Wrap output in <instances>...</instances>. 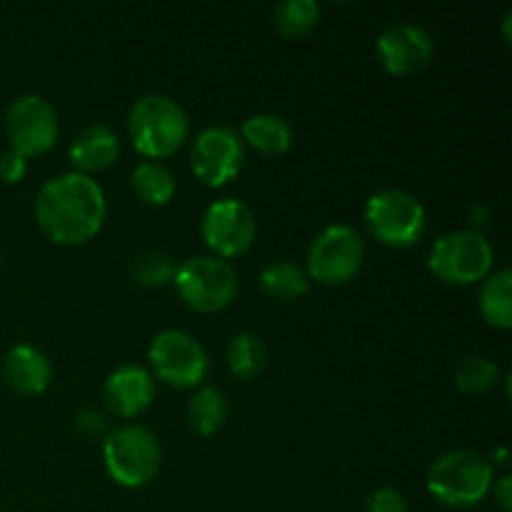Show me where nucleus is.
<instances>
[{"instance_id": "nucleus-28", "label": "nucleus", "mask_w": 512, "mask_h": 512, "mask_svg": "<svg viewBox=\"0 0 512 512\" xmlns=\"http://www.w3.org/2000/svg\"><path fill=\"white\" fill-rule=\"evenodd\" d=\"M493 493H495V500H498L500 503V508H503L505 512H510V500H512V480H510V475H503V478L498 480V483H495V488H493Z\"/></svg>"}, {"instance_id": "nucleus-22", "label": "nucleus", "mask_w": 512, "mask_h": 512, "mask_svg": "<svg viewBox=\"0 0 512 512\" xmlns=\"http://www.w3.org/2000/svg\"><path fill=\"white\" fill-rule=\"evenodd\" d=\"M228 418V400L213 385H205L190 398L188 425L198 435H213Z\"/></svg>"}, {"instance_id": "nucleus-25", "label": "nucleus", "mask_w": 512, "mask_h": 512, "mask_svg": "<svg viewBox=\"0 0 512 512\" xmlns=\"http://www.w3.org/2000/svg\"><path fill=\"white\" fill-rule=\"evenodd\" d=\"M133 273L143 285H165L168 280H173L175 268L168 255L160 253V250H148V253L135 258Z\"/></svg>"}, {"instance_id": "nucleus-18", "label": "nucleus", "mask_w": 512, "mask_h": 512, "mask_svg": "<svg viewBox=\"0 0 512 512\" xmlns=\"http://www.w3.org/2000/svg\"><path fill=\"white\" fill-rule=\"evenodd\" d=\"M512 273L508 268L488 275L480 288V313L493 328L508 330L512 325Z\"/></svg>"}, {"instance_id": "nucleus-6", "label": "nucleus", "mask_w": 512, "mask_h": 512, "mask_svg": "<svg viewBox=\"0 0 512 512\" xmlns=\"http://www.w3.org/2000/svg\"><path fill=\"white\" fill-rule=\"evenodd\" d=\"M425 205L403 188H383L365 203V225L390 248H408L425 233Z\"/></svg>"}, {"instance_id": "nucleus-24", "label": "nucleus", "mask_w": 512, "mask_h": 512, "mask_svg": "<svg viewBox=\"0 0 512 512\" xmlns=\"http://www.w3.org/2000/svg\"><path fill=\"white\" fill-rule=\"evenodd\" d=\"M498 378V365L485 355H470L455 370V385L463 393H488L490 388H495Z\"/></svg>"}, {"instance_id": "nucleus-5", "label": "nucleus", "mask_w": 512, "mask_h": 512, "mask_svg": "<svg viewBox=\"0 0 512 512\" xmlns=\"http://www.w3.org/2000/svg\"><path fill=\"white\" fill-rule=\"evenodd\" d=\"M495 250L480 230H453L440 235L430 250L428 268L435 278L450 285H470L488 278L493 270Z\"/></svg>"}, {"instance_id": "nucleus-15", "label": "nucleus", "mask_w": 512, "mask_h": 512, "mask_svg": "<svg viewBox=\"0 0 512 512\" xmlns=\"http://www.w3.org/2000/svg\"><path fill=\"white\" fill-rule=\"evenodd\" d=\"M3 378L15 393L20 395H40L48 390L53 370L50 360L43 350L35 345H15L3 358Z\"/></svg>"}, {"instance_id": "nucleus-10", "label": "nucleus", "mask_w": 512, "mask_h": 512, "mask_svg": "<svg viewBox=\"0 0 512 512\" xmlns=\"http://www.w3.org/2000/svg\"><path fill=\"white\" fill-rule=\"evenodd\" d=\"M5 130L10 148L20 155H40L58 140V113L43 95L25 93L15 98L5 110Z\"/></svg>"}, {"instance_id": "nucleus-3", "label": "nucleus", "mask_w": 512, "mask_h": 512, "mask_svg": "<svg viewBox=\"0 0 512 512\" xmlns=\"http://www.w3.org/2000/svg\"><path fill=\"white\" fill-rule=\"evenodd\" d=\"M428 490L450 508L478 505L493 490V465L473 450H450L430 465Z\"/></svg>"}, {"instance_id": "nucleus-11", "label": "nucleus", "mask_w": 512, "mask_h": 512, "mask_svg": "<svg viewBox=\"0 0 512 512\" xmlns=\"http://www.w3.org/2000/svg\"><path fill=\"white\" fill-rule=\"evenodd\" d=\"M245 160V145L238 130L230 125H210L200 130L190 150V168L205 185L220 188L240 173Z\"/></svg>"}, {"instance_id": "nucleus-9", "label": "nucleus", "mask_w": 512, "mask_h": 512, "mask_svg": "<svg viewBox=\"0 0 512 512\" xmlns=\"http://www.w3.org/2000/svg\"><path fill=\"white\" fill-rule=\"evenodd\" d=\"M150 365L163 383L173 388H195L205 380L210 360L198 338L185 330H163L148 348Z\"/></svg>"}, {"instance_id": "nucleus-14", "label": "nucleus", "mask_w": 512, "mask_h": 512, "mask_svg": "<svg viewBox=\"0 0 512 512\" xmlns=\"http://www.w3.org/2000/svg\"><path fill=\"white\" fill-rule=\"evenodd\" d=\"M105 405L118 418H135L155 398L153 375L143 365H120L108 375L103 388Z\"/></svg>"}, {"instance_id": "nucleus-8", "label": "nucleus", "mask_w": 512, "mask_h": 512, "mask_svg": "<svg viewBox=\"0 0 512 512\" xmlns=\"http://www.w3.org/2000/svg\"><path fill=\"white\" fill-rule=\"evenodd\" d=\"M363 260V235L353 225L335 223L315 235L308 250V275L318 283L340 285L358 273Z\"/></svg>"}, {"instance_id": "nucleus-4", "label": "nucleus", "mask_w": 512, "mask_h": 512, "mask_svg": "<svg viewBox=\"0 0 512 512\" xmlns=\"http://www.w3.org/2000/svg\"><path fill=\"white\" fill-rule=\"evenodd\" d=\"M105 470L123 488H143L158 475L163 448L153 430L143 425H120L105 438Z\"/></svg>"}, {"instance_id": "nucleus-12", "label": "nucleus", "mask_w": 512, "mask_h": 512, "mask_svg": "<svg viewBox=\"0 0 512 512\" xmlns=\"http://www.w3.org/2000/svg\"><path fill=\"white\" fill-rule=\"evenodd\" d=\"M205 245L215 253V258H235L253 245L258 223L255 215L243 200L223 198L208 205L200 223Z\"/></svg>"}, {"instance_id": "nucleus-29", "label": "nucleus", "mask_w": 512, "mask_h": 512, "mask_svg": "<svg viewBox=\"0 0 512 512\" xmlns=\"http://www.w3.org/2000/svg\"><path fill=\"white\" fill-rule=\"evenodd\" d=\"M498 463H505V450H498Z\"/></svg>"}, {"instance_id": "nucleus-27", "label": "nucleus", "mask_w": 512, "mask_h": 512, "mask_svg": "<svg viewBox=\"0 0 512 512\" xmlns=\"http://www.w3.org/2000/svg\"><path fill=\"white\" fill-rule=\"evenodd\" d=\"M25 170H28V158L20 155L18 150L8 148L5 153H0V178H3L5 183H20Z\"/></svg>"}, {"instance_id": "nucleus-17", "label": "nucleus", "mask_w": 512, "mask_h": 512, "mask_svg": "<svg viewBox=\"0 0 512 512\" xmlns=\"http://www.w3.org/2000/svg\"><path fill=\"white\" fill-rule=\"evenodd\" d=\"M243 140L258 153L278 155L293 145V128L278 113H255L245 118Z\"/></svg>"}, {"instance_id": "nucleus-1", "label": "nucleus", "mask_w": 512, "mask_h": 512, "mask_svg": "<svg viewBox=\"0 0 512 512\" xmlns=\"http://www.w3.org/2000/svg\"><path fill=\"white\" fill-rule=\"evenodd\" d=\"M105 210L98 180L78 170L50 178L35 198V220L58 245H80L93 238L103 225Z\"/></svg>"}, {"instance_id": "nucleus-20", "label": "nucleus", "mask_w": 512, "mask_h": 512, "mask_svg": "<svg viewBox=\"0 0 512 512\" xmlns=\"http://www.w3.org/2000/svg\"><path fill=\"white\" fill-rule=\"evenodd\" d=\"M133 190L143 203L165 205L175 195V175L158 160H143L133 170Z\"/></svg>"}, {"instance_id": "nucleus-7", "label": "nucleus", "mask_w": 512, "mask_h": 512, "mask_svg": "<svg viewBox=\"0 0 512 512\" xmlns=\"http://www.w3.org/2000/svg\"><path fill=\"white\" fill-rule=\"evenodd\" d=\"M173 283L185 305L200 313H215L233 303L240 280L228 260L195 255L175 270Z\"/></svg>"}, {"instance_id": "nucleus-23", "label": "nucleus", "mask_w": 512, "mask_h": 512, "mask_svg": "<svg viewBox=\"0 0 512 512\" xmlns=\"http://www.w3.org/2000/svg\"><path fill=\"white\" fill-rule=\"evenodd\" d=\"M275 28L288 38L308 35L320 20V5L315 0H283L273 10Z\"/></svg>"}, {"instance_id": "nucleus-21", "label": "nucleus", "mask_w": 512, "mask_h": 512, "mask_svg": "<svg viewBox=\"0 0 512 512\" xmlns=\"http://www.w3.org/2000/svg\"><path fill=\"white\" fill-rule=\"evenodd\" d=\"M228 368L235 378L253 380L263 373L265 363H268V348L263 340L253 333H238L228 343Z\"/></svg>"}, {"instance_id": "nucleus-13", "label": "nucleus", "mask_w": 512, "mask_h": 512, "mask_svg": "<svg viewBox=\"0 0 512 512\" xmlns=\"http://www.w3.org/2000/svg\"><path fill=\"white\" fill-rule=\"evenodd\" d=\"M378 58L393 75H408L428 65L435 53V40L423 25L395 23L378 35Z\"/></svg>"}, {"instance_id": "nucleus-2", "label": "nucleus", "mask_w": 512, "mask_h": 512, "mask_svg": "<svg viewBox=\"0 0 512 512\" xmlns=\"http://www.w3.org/2000/svg\"><path fill=\"white\" fill-rule=\"evenodd\" d=\"M128 130L135 150L145 158H168L188 140L190 120L178 100L163 93H148L130 108Z\"/></svg>"}, {"instance_id": "nucleus-26", "label": "nucleus", "mask_w": 512, "mask_h": 512, "mask_svg": "<svg viewBox=\"0 0 512 512\" xmlns=\"http://www.w3.org/2000/svg\"><path fill=\"white\" fill-rule=\"evenodd\" d=\"M365 512H410V503L400 490L378 488L365 503Z\"/></svg>"}, {"instance_id": "nucleus-16", "label": "nucleus", "mask_w": 512, "mask_h": 512, "mask_svg": "<svg viewBox=\"0 0 512 512\" xmlns=\"http://www.w3.org/2000/svg\"><path fill=\"white\" fill-rule=\"evenodd\" d=\"M120 138L108 125H85L75 140L70 143V160L78 168V173H93V170H105L118 160Z\"/></svg>"}, {"instance_id": "nucleus-19", "label": "nucleus", "mask_w": 512, "mask_h": 512, "mask_svg": "<svg viewBox=\"0 0 512 512\" xmlns=\"http://www.w3.org/2000/svg\"><path fill=\"white\" fill-rule=\"evenodd\" d=\"M308 285V273L290 260H273L260 270V288L270 298L295 300L308 293Z\"/></svg>"}]
</instances>
